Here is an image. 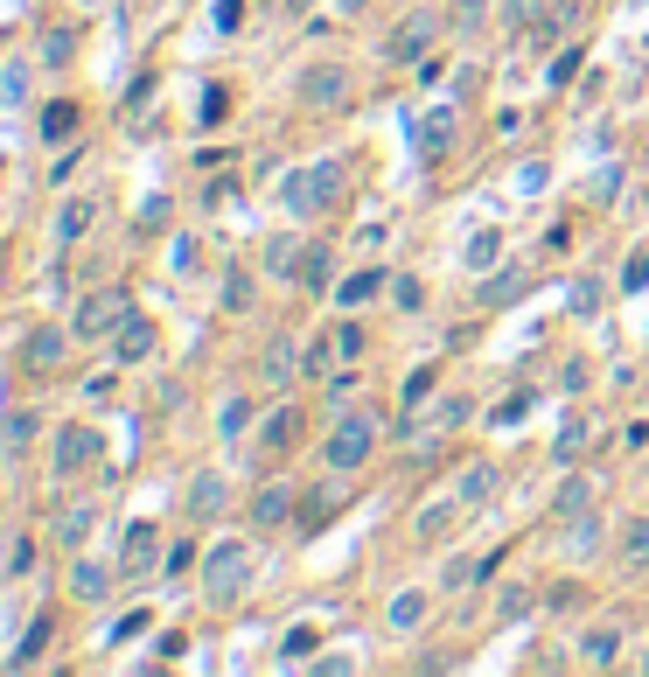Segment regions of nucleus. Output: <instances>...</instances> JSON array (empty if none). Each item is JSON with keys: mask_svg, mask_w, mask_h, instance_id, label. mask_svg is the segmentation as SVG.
<instances>
[{"mask_svg": "<svg viewBox=\"0 0 649 677\" xmlns=\"http://www.w3.org/2000/svg\"><path fill=\"white\" fill-rule=\"evenodd\" d=\"M105 461V434L91 420H64L49 434V475L56 482H78V475H91V468Z\"/></svg>", "mask_w": 649, "mask_h": 677, "instance_id": "nucleus-1", "label": "nucleus"}, {"mask_svg": "<svg viewBox=\"0 0 649 677\" xmlns=\"http://www.w3.org/2000/svg\"><path fill=\"white\" fill-rule=\"evenodd\" d=\"M252 566H259V559H252V544H244V538L209 544V552H203V594L217 600V608H224V600H238L244 587H252Z\"/></svg>", "mask_w": 649, "mask_h": 677, "instance_id": "nucleus-2", "label": "nucleus"}, {"mask_svg": "<svg viewBox=\"0 0 649 677\" xmlns=\"http://www.w3.org/2000/svg\"><path fill=\"white\" fill-rule=\"evenodd\" d=\"M280 196H286V210H294V217H321V210H335V203H342V168L335 161L294 168V175L280 182Z\"/></svg>", "mask_w": 649, "mask_h": 677, "instance_id": "nucleus-3", "label": "nucleus"}, {"mask_svg": "<svg viewBox=\"0 0 649 677\" xmlns=\"http://www.w3.org/2000/svg\"><path fill=\"white\" fill-rule=\"evenodd\" d=\"M377 455V412H342L329 447H321V461H329V475H356Z\"/></svg>", "mask_w": 649, "mask_h": 677, "instance_id": "nucleus-4", "label": "nucleus"}, {"mask_svg": "<svg viewBox=\"0 0 649 677\" xmlns=\"http://www.w3.org/2000/svg\"><path fill=\"white\" fill-rule=\"evenodd\" d=\"M133 294L126 287H99V294H84L78 300V314H70V329H78V343H112L119 335V322H133Z\"/></svg>", "mask_w": 649, "mask_h": 677, "instance_id": "nucleus-5", "label": "nucleus"}, {"mask_svg": "<svg viewBox=\"0 0 649 677\" xmlns=\"http://www.w3.org/2000/svg\"><path fill=\"white\" fill-rule=\"evenodd\" d=\"M70 343H78V329L35 322V329L22 335V349H14V364H22V378H29V385H43V378H56V370L70 364Z\"/></svg>", "mask_w": 649, "mask_h": 677, "instance_id": "nucleus-6", "label": "nucleus"}, {"mask_svg": "<svg viewBox=\"0 0 649 677\" xmlns=\"http://www.w3.org/2000/svg\"><path fill=\"white\" fill-rule=\"evenodd\" d=\"M244 517H252V531H294L300 524V503H294V482H280V475H265L252 489V503H244Z\"/></svg>", "mask_w": 649, "mask_h": 677, "instance_id": "nucleus-7", "label": "nucleus"}, {"mask_svg": "<svg viewBox=\"0 0 649 677\" xmlns=\"http://www.w3.org/2000/svg\"><path fill=\"white\" fill-rule=\"evenodd\" d=\"M300 105H308V112H342V105H350V70H342V64H315L308 78H300Z\"/></svg>", "mask_w": 649, "mask_h": 677, "instance_id": "nucleus-8", "label": "nucleus"}, {"mask_svg": "<svg viewBox=\"0 0 649 677\" xmlns=\"http://www.w3.org/2000/svg\"><path fill=\"white\" fill-rule=\"evenodd\" d=\"M433 43H441V14H406V28L385 43V64H419Z\"/></svg>", "mask_w": 649, "mask_h": 677, "instance_id": "nucleus-9", "label": "nucleus"}, {"mask_svg": "<svg viewBox=\"0 0 649 677\" xmlns=\"http://www.w3.org/2000/svg\"><path fill=\"white\" fill-rule=\"evenodd\" d=\"M161 343V329L147 322V314H133V322H119V335H112V364H147Z\"/></svg>", "mask_w": 649, "mask_h": 677, "instance_id": "nucleus-10", "label": "nucleus"}, {"mask_svg": "<svg viewBox=\"0 0 649 677\" xmlns=\"http://www.w3.org/2000/svg\"><path fill=\"white\" fill-rule=\"evenodd\" d=\"M622 643H628L622 622H594V629L580 635V664H587V670H607V664L622 656Z\"/></svg>", "mask_w": 649, "mask_h": 677, "instance_id": "nucleus-11", "label": "nucleus"}, {"mask_svg": "<svg viewBox=\"0 0 649 677\" xmlns=\"http://www.w3.org/2000/svg\"><path fill=\"white\" fill-rule=\"evenodd\" d=\"M224 510H231V482H224V475H196V482H189V517H196V524L224 517Z\"/></svg>", "mask_w": 649, "mask_h": 677, "instance_id": "nucleus-12", "label": "nucleus"}, {"mask_svg": "<svg viewBox=\"0 0 649 677\" xmlns=\"http://www.w3.org/2000/svg\"><path fill=\"white\" fill-rule=\"evenodd\" d=\"M155 559H168V552H161V531H155V524H126V552H119V573H147Z\"/></svg>", "mask_w": 649, "mask_h": 677, "instance_id": "nucleus-13", "label": "nucleus"}, {"mask_svg": "<svg viewBox=\"0 0 649 677\" xmlns=\"http://www.w3.org/2000/svg\"><path fill=\"white\" fill-rule=\"evenodd\" d=\"M300 378V349L286 343V335H273V343L259 349V385H294Z\"/></svg>", "mask_w": 649, "mask_h": 677, "instance_id": "nucleus-14", "label": "nucleus"}, {"mask_svg": "<svg viewBox=\"0 0 649 677\" xmlns=\"http://www.w3.org/2000/svg\"><path fill=\"white\" fill-rule=\"evenodd\" d=\"M91 531H99V503H91V496H84V503H70V510L56 517V544H64V552H84V538H91Z\"/></svg>", "mask_w": 649, "mask_h": 677, "instance_id": "nucleus-15", "label": "nucleus"}, {"mask_svg": "<svg viewBox=\"0 0 649 677\" xmlns=\"http://www.w3.org/2000/svg\"><path fill=\"white\" fill-rule=\"evenodd\" d=\"M99 210H105L99 196H70L64 210H56V244H64V252H70V244H78V238L91 231V217H99Z\"/></svg>", "mask_w": 649, "mask_h": 677, "instance_id": "nucleus-16", "label": "nucleus"}, {"mask_svg": "<svg viewBox=\"0 0 649 677\" xmlns=\"http://www.w3.org/2000/svg\"><path fill=\"white\" fill-rule=\"evenodd\" d=\"M377 294H391V273L385 266H364V273H350L335 287V308H364V300H377Z\"/></svg>", "mask_w": 649, "mask_h": 677, "instance_id": "nucleus-17", "label": "nucleus"}, {"mask_svg": "<svg viewBox=\"0 0 649 677\" xmlns=\"http://www.w3.org/2000/svg\"><path fill=\"white\" fill-rule=\"evenodd\" d=\"M112 573H119V566H105V559H78V566H70V594L99 608V600L112 594Z\"/></svg>", "mask_w": 649, "mask_h": 677, "instance_id": "nucleus-18", "label": "nucleus"}, {"mask_svg": "<svg viewBox=\"0 0 649 677\" xmlns=\"http://www.w3.org/2000/svg\"><path fill=\"white\" fill-rule=\"evenodd\" d=\"M78 119H84V112H78V105H70V99H64V105H56V99H49L43 112H35V134H43V140L56 147V140H70V134H78Z\"/></svg>", "mask_w": 649, "mask_h": 677, "instance_id": "nucleus-19", "label": "nucleus"}, {"mask_svg": "<svg viewBox=\"0 0 649 677\" xmlns=\"http://www.w3.org/2000/svg\"><path fill=\"white\" fill-rule=\"evenodd\" d=\"M300 420H308L300 405H280L273 420H265V434H259V440H265V455H286V447L300 440Z\"/></svg>", "mask_w": 649, "mask_h": 677, "instance_id": "nucleus-20", "label": "nucleus"}, {"mask_svg": "<svg viewBox=\"0 0 649 677\" xmlns=\"http://www.w3.org/2000/svg\"><path fill=\"white\" fill-rule=\"evenodd\" d=\"M35 434H43V412H35V405H14V412H8V461H22L29 447H35Z\"/></svg>", "mask_w": 649, "mask_h": 677, "instance_id": "nucleus-21", "label": "nucleus"}, {"mask_svg": "<svg viewBox=\"0 0 649 677\" xmlns=\"http://www.w3.org/2000/svg\"><path fill=\"white\" fill-rule=\"evenodd\" d=\"M49 635H56V615H35V622H29V635H22V643H14V656H8V664H14V670H29V664H43V650H49Z\"/></svg>", "mask_w": 649, "mask_h": 677, "instance_id": "nucleus-22", "label": "nucleus"}, {"mask_svg": "<svg viewBox=\"0 0 649 677\" xmlns=\"http://www.w3.org/2000/svg\"><path fill=\"white\" fill-rule=\"evenodd\" d=\"M454 134H462V126H454V112H433V119H419V154L441 161L447 147H454Z\"/></svg>", "mask_w": 649, "mask_h": 677, "instance_id": "nucleus-23", "label": "nucleus"}, {"mask_svg": "<svg viewBox=\"0 0 649 677\" xmlns=\"http://www.w3.org/2000/svg\"><path fill=\"white\" fill-rule=\"evenodd\" d=\"M329 510H342V475H329V482H321L308 503H300V524H294V531H315V524L329 517Z\"/></svg>", "mask_w": 649, "mask_h": 677, "instance_id": "nucleus-24", "label": "nucleus"}, {"mask_svg": "<svg viewBox=\"0 0 649 677\" xmlns=\"http://www.w3.org/2000/svg\"><path fill=\"white\" fill-rule=\"evenodd\" d=\"M335 329L329 335H315V343H308V356H300V378H335Z\"/></svg>", "mask_w": 649, "mask_h": 677, "instance_id": "nucleus-25", "label": "nucleus"}, {"mask_svg": "<svg viewBox=\"0 0 649 677\" xmlns=\"http://www.w3.org/2000/svg\"><path fill=\"white\" fill-rule=\"evenodd\" d=\"M531 608H538V594H531V587H524V580H510V587H503V594H496V622H524V615H531Z\"/></svg>", "mask_w": 649, "mask_h": 677, "instance_id": "nucleus-26", "label": "nucleus"}, {"mask_svg": "<svg viewBox=\"0 0 649 677\" xmlns=\"http://www.w3.org/2000/svg\"><path fill=\"white\" fill-rule=\"evenodd\" d=\"M454 510H462V496H454V503H426V510L412 517V538H447V524H454Z\"/></svg>", "mask_w": 649, "mask_h": 677, "instance_id": "nucleus-27", "label": "nucleus"}, {"mask_svg": "<svg viewBox=\"0 0 649 677\" xmlns=\"http://www.w3.org/2000/svg\"><path fill=\"white\" fill-rule=\"evenodd\" d=\"M244 426H252V399L238 391V399L217 405V434H224V440H244Z\"/></svg>", "mask_w": 649, "mask_h": 677, "instance_id": "nucleus-28", "label": "nucleus"}, {"mask_svg": "<svg viewBox=\"0 0 649 677\" xmlns=\"http://www.w3.org/2000/svg\"><path fill=\"white\" fill-rule=\"evenodd\" d=\"M252 300H259L252 273H244V266H231V273H224V308H231V314H252Z\"/></svg>", "mask_w": 649, "mask_h": 677, "instance_id": "nucleus-29", "label": "nucleus"}, {"mask_svg": "<svg viewBox=\"0 0 649 677\" xmlns=\"http://www.w3.org/2000/svg\"><path fill=\"white\" fill-rule=\"evenodd\" d=\"M468 420H475V399H468V391H447V399L433 405V426H441V434H454V426H468Z\"/></svg>", "mask_w": 649, "mask_h": 677, "instance_id": "nucleus-30", "label": "nucleus"}, {"mask_svg": "<svg viewBox=\"0 0 649 677\" xmlns=\"http://www.w3.org/2000/svg\"><path fill=\"white\" fill-rule=\"evenodd\" d=\"M587 503H594V482H587V475H572V482L559 489V496H551V510H559V517L572 524V517H580V510H587Z\"/></svg>", "mask_w": 649, "mask_h": 677, "instance_id": "nucleus-31", "label": "nucleus"}, {"mask_svg": "<svg viewBox=\"0 0 649 677\" xmlns=\"http://www.w3.org/2000/svg\"><path fill=\"white\" fill-rule=\"evenodd\" d=\"M70 49H78V35H70V28H43V35H35V56H43L49 70L70 64Z\"/></svg>", "mask_w": 649, "mask_h": 677, "instance_id": "nucleus-32", "label": "nucleus"}, {"mask_svg": "<svg viewBox=\"0 0 649 677\" xmlns=\"http://www.w3.org/2000/svg\"><path fill=\"white\" fill-rule=\"evenodd\" d=\"M391 308H398V314H419V308H426V279L391 273Z\"/></svg>", "mask_w": 649, "mask_h": 677, "instance_id": "nucleus-33", "label": "nucleus"}, {"mask_svg": "<svg viewBox=\"0 0 649 677\" xmlns=\"http://www.w3.org/2000/svg\"><path fill=\"white\" fill-rule=\"evenodd\" d=\"M482 496H496V468L489 461H468L462 468V503H482Z\"/></svg>", "mask_w": 649, "mask_h": 677, "instance_id": "nucleus-34", "label": "nucleus"}, {"mask_svg": "<svg viewBox=\"0 0 649 677\" xmlns=\"http://www.w3.org/2000/svg\"><path fill=\"white\" fill-rule=\"evenodd\" d=\"M419 622H426V594H398V600H391V629L412 635Z\"/></svg>", "mask_w": 649, "mask_h": 677, "instance_id": "nucleus-35", "label": "nucleus"}, {"mask_svg": "<svg viewBox=\"0 0 649 677\" xmlns=\"http://www.w3.org/2000/svg\"><path fill=\"white\" fill-rule=\"evenodd\" d=\"M622 559H628V566H649V517H636L622 531Z\"/></svg>", "mask_w": 649, "mask_h": 677, "instance_id": "nucleus-36", "label": "nucleus"}, {"mask_svg": "<svg viewBox=\"0 0 649 677\" xmlns=\"http://www.w3.org/2000/svg\"><path fill=\"white\" fill-rule=\"evenodd\" d=\"M35 573V531H14V552H8V580H29Z\"/></svg>", "mask_w": 649, "mask_h": 677, "instance_id": "nucleus-37", "label": "nucleus"}, {"mask_svg": "<svg viewBox=\"0 0 649 677\" xmlns=\"http://www.w3.org/2000/svg\"><path fill=\"white\" fill-rule=\"evenodd\" d=\"M300 279H308V287H329V244H308V252H300Z\"/></svg>", "mask_w": 649, "mask_h": 677, "instance_id": "nucleus-38", "label": "nucleus"}, {"mask_svg": "<svg viewBox=\"0 0 649 677\" xmlns=\"http://www.w3.org/2000/svg\"><path fill=\"white\" fill-rule=\"evenodd\" d=\"M601 294H607V287H601L594 273H587V279H572V314H601Z\"/></svg>", "mask_w": 649, "mask_h": 677, "instance_id": "nucleus-39", "label": "nucleus"}, {"mask_svg": "<svg viewBox=\"0 0 649 677\" xmlns=\"http://www.w3.org/2000/svg\"><path fill=\"white\" fill-rule=\"evenodd\" d=\"M566 544H572V552H594V544H601V517H572V531H566Z\"/></svg>", "mask_w": 649, "mask_h": 677, "instance_id": "nucleus-40", "label": "nucleus"}, {"mask_svg": "<svg viewBox=\"0 0 649 677\" xmlns=\"http://www.w3.org/2000/svg\"><path fill=\"white\" fill-rule=\"evenodd\" d=\"M29 56H8V105H29Z\"/></svg>", "mask_w": 649, "mask_h": 677, "instance_id": "nucleus-41", "label": "nucleus"}, {"mask_svg": "<svg viewBox=\"0 0 649 677\" xmlns=\"http://www.w3.org/2000/svg\"><path fill=\"white\" fill-rule=\"evenodd\" d=\"M280 656H286V664H308V656H315V629H286Z\"/></svg>", "mask_w": 649, "mask_h": 677, "instance_id": "nucleus-42", "label": "nucleus"}, {"mask_svg": "<svg viewBox=\"0 0 649 677\" xmlns=\"http://www.w3.org/2000/svg\"><path fill=\"white\" fill-rule=\"evenodd\" d=\"M524 412H531V391H510V399H503V405L489 412V426H517Z\"/></svg>", "mask_w": 649, "mask_h": 677, "instance_id": "nucleus-43", "label": "nucleus"}, {"mask_svg": "<svg viewBox=\"0 0 649 677\" xmlns=\"http://www.w3.org/2000/svg\"><path fill=\"white\" fill-rule=\"evenodd\" d=\"M510 294H524V273H503V279H489V287H482V308H496V300H510Z\"/></svg>", "mask_w": 649, "mask_h": 677, "instance_id": "nucleus-44", "label": "nucleus"}, {"mask_svg": "<svg viewBox=\"0 0 649 677\" xmlns=\"http://www.w3.org/2000/svg\"><path fill=\"white\" fill-rule=\"evenodd\" d=\"M189 566H196V544H168V559H161V573H189Z\"/></svg>", "mask_w": 649, "mask_h": 677, "instance_id": "nucleus-45", "label": "nucleus"}, {"mask_svg": "<svg viewBox=\"0 0 649 677\" xmlns=\"http://www.w3.org/2000/svg\"><path fill=\"white\" fill-rule=\"evenodd\" d=\"M231 196H238V182H231V175H224V182H209V190H203V210H224Z\"/></svg>", "mask_w": 649, "mask_h": 677, "instance_id": "nucleus-46", "label": "nucleus"}, {"mask_svg": "<svg viewBox=\"0 0 649 677\" xmlns=\"http://www.w3.org/2000/svg\"><path fill=\"white\" fill-rule=\"evenodd\" d=\"M335 349H342V356H364V329L342 322V329H335Z\"/></svg>", "mask_w": 649, "mask_h": 677, "instance_id": "nucleus-47", "label": "nucleus"}, {"mask_svg": "<svg viewBox=\"0 0 649 677\" xmlns=\"http://www.w3.org/2000/svg\"><path fill=\"white\" fill-rule=\"evenodd\" d=\"M531 14H538V0H503V22H510V28H524Z\"/></svg>", "mask_w": 649, "mask_h": 677, "instance_id": "nucleus-48", "label": "nucleus"}, {"mask_svg": "<svg viewBox=\"0 0 649 677\" xmlns=\"http://www.w3.org/2000/svg\"><path fill=\"white\" fill-rule=\"evenodd\" d=\"M433 385H441V370H433V364H426V370H412V385H406V399H426V391H433Z\"/></svg>", "mask_w": 649, "mask_h": 677, "instance_id": "nucleus-49", "label": "nucleus"}, {"mask_svg": "<svg viewBox=\"0 0 649 677\" xmlns=\"http://www.w3.org/2000/svg\"><path fill=\"white\" fill-rule=\"evenodd\" d=\"M489 259H496V231H482V238L468 244V266H489Z\"/></svg>", "mask_w": 649, "mask_h": 677, "instance_id": "nucleus-50", "label": "nucleus"}, {"mask_svg": "<svg viewBox=\"0 0 649 677\" xmlns=\"http://www.w3.org/2000/svg\"><path fill=\"white\" fill-rule=\"evenodd\" d=\"M580 440H587V420H572V426H566V434H559V455L572 461V455H580Z\"/></svg>", "mask_w": 649, "mask_h": 677, "instance_id": "nucleus-51", "label": "nucleus"}, {"mask_svg": "<svg viewBox=\"0 0 649 677\" xmlns=\"http://www.w3.org/2000/svg\"><path fill=\"white\" fill-rule=\"evenodd\" d=\"M545 608H551V615H559V608H580V587H551V594H545Z\"/></svg>", "mask_w": 649, "mask_h": 677, "instance_id": "nucleus-52", "label": "nucleus"}, {"mask_svg": "<svg viewBox=\"0 0 649 677\" xmlns=\"http://www.w3.org/2000/svg\"><path fill=\"white\" fill-rule=\"evenodd\" d=\"M238 14H244V0H217V28H224V35L238 28Z\"/></svg>", "mask_w": 649, "mask_h": 677, "instance_id": "nucleus-53", "label": "nucleus"}, {"mask_svg": "<svg viewBox=\"0 0 649 677\" xmlns=\"http://www.w3.org/2000/svg\"><path fill=\"white\" fill-rule=\"evenodd\" d=\"M622 287H649V252H642V259H628V273H622Z\"/></svg>", "mask_w": 649, "mask_h": 677, "instance_id": "nucleus-54", "label": "nucleus"}, {"mask_svg": "<svg viewBox=\"0 0 649 677\" xmlns=\"http://www.w3.org/2000/svg\"><path fill=\"white\" fill-rule=\"evenodd\" d=\"M356 8H364V0H335V14H356Z\"/></svg>", "mask_w": 649, "mask_h": 677, "instance_id": "nucleus-55", "label": "nucleus"}]
</instances>
